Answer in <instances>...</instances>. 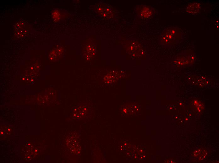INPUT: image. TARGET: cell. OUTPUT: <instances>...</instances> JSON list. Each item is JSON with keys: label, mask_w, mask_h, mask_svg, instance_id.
I'll list each match as a JSON object with an SVG mask.
<instances>
[{"label": "cell", "mask_w": 219, "mask_h": 163, "mask_svg": "<svg viewBox=\"0 0 219 163\" xmlns=\"http://www.w3.org/2000/svg\"><path fill=\"white\" fill-rule=\"evenodd\" d=\"M201 7V5L199 3L193 2L189 4L187 6L186 11L188 14H195L199 11Z\"/></svg>", "instance_id": "cell-2"}, {"label": "cell", "mask_w": 219, "mask_h": 163, "mask_svg": "<svg viewBox=\"0 0 219 163\" xmlns=\"http://www.w3.org/2000/svg\"><path fill=\"white\" fill-rule=\"evenodd\" d=\"M176 33L175 30L172 29H170V31H166L161 36V41L166 43H169L172 40H174Z\"/></svg>", "instance_id": "cell-3"}, {"label": "cell", "mask_w": 219, "mask_h": 163, "mask_svg": "<svg viewBox=\"0 0 219 163\" xmlns=\"http://www.w3.org/2000/svg\"><path fill=\"white\" fill-rule=\"evenodd\" d=\"M138 14L142 18L147 19L152 14V11L149 7L146 6H141L139 7Z\"/></svg>", "instance_id": "cell-1"}]
</instances>
